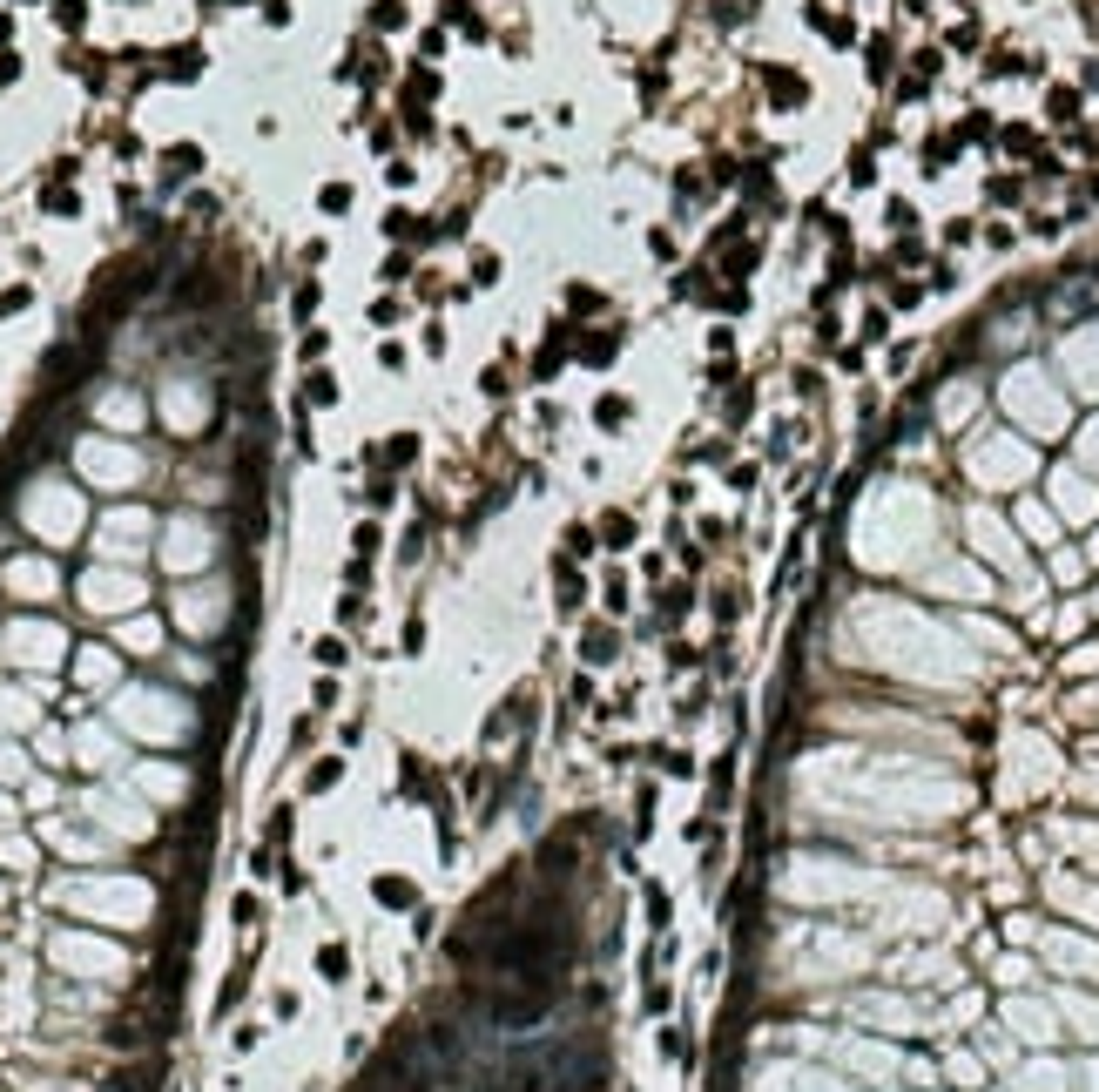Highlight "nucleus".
I'll return each instance as SVG.
<instances>
[{
  "instance_id": "10",
  "label": "nucleus",
  "mask_w": 1099,
  "mask_h": 1092,
  "mask_svg": "<svg viewBox=\"0 0 1099 1092\" xmlns=\"http://www.w3.org/2000/svg\"><path fill=\"white\" fill-rule=\"evenodd\" d=\"M162 162H169V176L182 182V176H196V169H203V149H189V142H176V149L162 155Z\"/></svg>"
},
{
  "instance_id": "19",
  "label": "nucleus",
  "mask_w": 1099,
  "mask_h": 1092,
  "mask_svg": "<svg viewBox=\"0 0 1099 1092\" xmlns=\"http://www.w3.org/2000/svg\"><path fill=\"white\" fill-rule=\"evenodd\" d=\"M41 203H48L54 216H75V209H81V196H75V189H61V182H54V189H48V196H41Z\"/></svg>"
},
{
  "instance_id": "11",
  "label": "nucleus",
  "mask_w": 1099,
  "mask_h": 1092,
  "mask_svg": "<svg viewBox=\"0 0 1099 1092\" xmlns=\"http://www.w3.org/2000/svg\"><path fill=\"white\" fill-rule=\"evenodd\" d=\"M769 95H776L783 108H796L803 95H810V88H803V75H769Z\"/></svg>"
},
{
  "instance_id": "14",
  "label": "nucleus",
  "mask_w": 1099,
  "mask_h": 1092,
  "mask_svg": "<svg viewBox=\"0 0 1099 1092\" xmlns=\"http://www.w3.org/2000/svg\"><path fill=\"white\" fill-rule=\"evenodd\" d=\"M317 209H324V216H344V209H351V189H344V182H324V189H317Z\"/></svg>"
},
{
  "instance_id": "9",
  "label": "nucleus",
  "mask_w": 1099,
  "mask_h": 1092,
  "mask_svg": "<svg viewBox=\"0 0 1099 1092\" xmlns=\"http://www.w3.org/2000/svg\"><path fill=\"white\" fill-rule=\"evenodd\" d=\"M560 546H566V560H587V553H600V533L594 526H560Z\"/></svg>"
},
{
  "instance_id": "22",
  "label": "nucleus",
  "mask_w": 1099,
  "mask_h": 1092,
  "mask_svg": "<svg viewBox=\"0 0 1099 1092\" xmlns=\"http://www.w3.org/2000/svg\"><path fill=\"white\" fill-rule=\"evenodd\" d=\"M695 607V587L682 580V587H668V614H689Z\"/></svg>"
},
{
  "instance_id": "3",
  "label": "nucleus",
  "mask_w": 1099,
  "mask_h": 1092,
  "mask_svg": "<svg viewBox=\"0 0 1099 1092\" xmlns=\"http://www.w3.org/2000/svg\"><path fill=\"white\" fill-rule=\"evenodd\" d=\"M162 75H169V81H196V75H203V48H196V41H189V48H169V54H162Z\"/></svg>"
},
{
  "instance_id": "26",
  "label": "nucleus",
  "mask_w": 1099,
  "mask_h": 1092,
  "mask_svg": "<svg viewBox=\"0 0 1099 1092\" xmlns=\"http://www.w3.org/2000/svg\"><path fill=\"white\" fill-rule=\"evenodd\" d=\"M14 75H21V54H0V88H7Z\"/></svg>"
},
{
  "instance_id": "25",
  "label": "nucleus",
  "mask_w": 1099,
  "mask_h": 1092,
  "mask_svg": "<svg viewBox=\"0 0 1099 1092\" xmlns=\"http://www.w3.org/2000/svg\"><path fill=\"white\" fill-rule=\"evenodd\" d=\"M290 304H297V317H310V310H317V283H297V297H290Z\"/></svg>"
},
{
  "instance_id": "4",
  "label": "nucleus",
  "mask_w": 1099,
  "mask_h": 1092,
  "mask_svg": "<svg viewBox=\"0 0 1099 1092\" xmlns=\"http://www.w3.org/2000/svg\"><path fill=\"white\" fill-rule=\"evenodd\" d=\"M614 351H621V337H614V330H594V337H580V344H573V357H580V364H594V371H600V364H614Z\"/></svg>"
},
{
  "instance_id": "17",
  "label": "nucleus",
  "mask_w": 1099,
  "mask_h": 1092,
  "mask_svg": "<svg viewBox=\"0 0 1099 1092\" xmlns=\"http://www.w3.org/2000/svg\"><path fill=\"white\" fill-rule=\"evenodd\" d=\"M54 21H61L68 34H75V27L88 21V0H54Z\"/></svg>"
},
{
  "instance_id": "18",
  "label": "nucleus",
  "mask_w": 1099,
  "mask_h": 1092,
  "mask_svg": "<svg viewBox=\"0 0 1099 1092\" xmlns=\"http://www.w3.org/2000/svg\"><path fill=\"white\" fill-rule=\"evenodd\" d=\"M405 95H418V102H432V95H438V75H432V68H411Z\"/></svg>"
},
{
  "instance_id": "2",
  "label": "nucleus",
  "mask_w": 1099,
  "mask_h": 1092,
  "mask_svg": "<svg viewBox=\"0 0 1099 1092\" xmlns=\"http://www.w3.org/2000/svg\"><path fill=\"white\" fill-rule=\"evenodd\" d=\"M223 297V283L209 277V270H189V277L176 283V304H216Z\"/></svg>"
},
{
  "instance_id": "21",
  "label": "nucleus",
  "mask_w": 1099,
  "mask_h": 1092,
  "mask_svg": "<svg viewBox=\"0 0 1099 1092\" xmlns=\"http://www.w3.org/2000/svg\"><path fill=\"white\" fill-rule=\"evenodd\" d=\"M391 499H398V492H391V479H371V492H364V506H371V512H384V506H391Z\"/></svg>"
},
{
  "instance_id": "15",
  "label": "nucleus",
  "mask_w": 1099,
  "mask_h": 1092,
  "mask_svg": "<svg viewBox=\"0 0 1099 1092\" xmlns=\"http://www.w3.org/2000/svg\"><path fill=\"white\" fill-rule=\"evenodd\" d=\"M411 458H418V438H411V432H398L391 445H384V465H411Z\"/></svg>"
},
{
  "instance_id": "1",
  "label": "nucleus",
  "mask_w": 1099,
  "mask_h": 1092,
  "mask_svg": "<svg viewBox=\"0 0 1099 1092\" xmlns=\"http://www.w3.org/2000/svg\"><path fill=\"white\" fill-rule=\"evenodd\" d=\"M452 971V1012L405 1025L358 1092H607L587 1018L600 991L580 971H506L479 951H459Z\"/></svg>"
},
{
  "instance_id": "12",
  "label": "nucleus",
  "mask_w": 1099,
  "mask_h": 1092,
  "mask_svg": "<svg viewBox=\"0 0 1099 1092\" xmlns=\"http://www.w3.org/2000/svg\"><path fill=\"white\" fill-rule=\"evenodd\" d=\"M304 398H310V405H337V378H331V371H310Z\"/></svg>"
},
{
  "instance_id": "7",
  "label": "nucleus",
  "mask_w": 1099,
  "mask_h": 1092,
  "mask_svg": "<svg viewBox=\"0 0 1099 1092\" xmlns=\"http://www.w3.org/2000/svg\"><path fill=\"white\" fill-rule=\"evenodd\" d=\"M445 21L459 27L465 41H486V14H472V0H445Z\"/></svg>"
},
{
  "instance_id": "23",
  "label": "nucleus",
  "mask_w": 1099,
  "mask_h": 1092,
  "mask_svg": "<svg viewBox=\"0 0 1099 1092\" xmlns=\"http://www.w3.org/2000/svg\"><path fill=\"white\" fill-rule=\"evenodd\" d=\"M418 553H425V526H411V533L398 539V560H418Z\"/></svg>"
},
{
  "instance_id": "5",
  "label": "nucleus",
  "mask_w": 1099,
  "mask_h": 1092,
  "mask_svg": "<svg viewBox=\"0 0 1099 1092\" xmlns=\"http://www.w3.org/2000/svg\"><path fill=\"white\" fill-rule=\"evenodd\" d=\"M553 580H560V614H573L580 607V600H587V580H580V573H573V560H553Z\"/></svg>"
},
{
  "instance_id": "20",
  "label": "nucleus",
  "mask_w": 1099,
  "mask_h": 1092,
  "mask_svg": "<svg viewBox=\"0 0 1099 1092\" xmlns=\"http://www.w3.org/2000/svg\"><path fill=\"white\" fill-rule=\"evenodd\" d=\"M34 304V290L27 283H14V290H0V317H14V310H27Z\"/></svg>"
},
{
  "instance_id": "6",
  "label": "nucleus",
  "mask_w": 1099,
  "mask_h": 1092,
  "mask_svg": "<svg viewBox=\"0 0 1099 1092\" xmlns=\"http://www.w3.org/2000/svg\"><path fill=\"white\" fill-rule=\"evenodd\" d=\"M594 533H600V546H614V553H628V546H634V512H607V519H600Z\"/></svg>"
},
{
  "instance_id": "8",
  "label": "nucleus",
  "mask_w": 1099,
  "mask_h": 1092,
  "mask_svg": "<svg viewBox=\"0 0 1099 1092\" xmlns=\"http://www.w3.org/2000/svg\"><path fill=\"white\" fill-rule=\"evenodd\" d=\"M594 425H600V432H621V425H628V398H621V391H600V398H594Z\"/></svg>"
},
{
  "instance_id": "13",
  "label": "nucleus",
  "mask_w": 1099,
  "mask_h": 1092,
  "mask_svg": "<svg viewBox=\"0 0 1099 1092\" xmlns=\"http://www.w3.org/2000/svg\"><path fill=\"white\" fill-rule=\"evenodd\" d=\"M371 27H378V34L405 27V7H398V0H371Z\"/></svg>"
},
{
  "instance_id": "24",
  "label": "nucleus",
  "mask_w": 1099,
  "mask_h": 1092,
  "mask_svg": "<svg viewBox=\"0 0 1099 1092\" xmlns=\"http://www.w3.org/2000/svg\"><path fill=\"white\" fill-rule=\"evenodd\" d=\"M566 304H573V310H600V290H587V283H580V290H566Z\"/></svg>"
},
{
  "instance_id": "16",
  "label": "nucleus",
  "mask_w": 1099,
  "mask_h": 1092,
  "mask_svg": "<svg viewBox=\"0 0 1099 1092\" xmlns=\"http://www.w3.org/2000/svg\"><path fill=\"white\" fill-rule=\"evenodd\" d=\"M351 546H358V560H371V553H378V546H384V533H378V526H371V519H358V533H351Z\"/></svg>"
}]
</instances>
